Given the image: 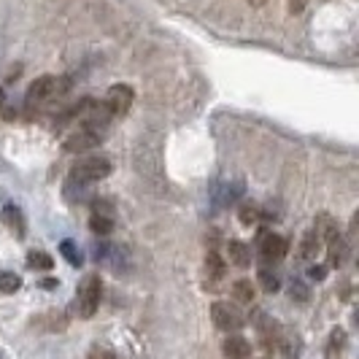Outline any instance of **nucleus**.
I'll return each mask as SVG.
<instances>
[{
	"label": "nucleus",
	"mask_w": 359,
	"mask_h": 359,
	"mask_svg": "<svg viewBox=\"0 0 359 359\" xmlns=\"http://www.w3.org/2000/svg\"><path fill=\"white\" fill-rule=\"evenodd\" d=\"M68 79H62V76H41L36 79L33 84H30V90H27V106L30 108H46L57 103L65 92H68Z\"/></svg>",
	"instance_id": "obj_1"
},
{
	"label": "nucleus",
	"mask_w": 359,
	"mask_h": 359,
	"mask_svg": "<svg viewBox=\"0 0 359 359\" xmlns=\"http://www.w3.org/2000/svg\"><path fill=\"white\" fill-rule=\"evenodd\" d=\"M100 278L97 276H87L84 281H81V287L76 292V311H79V316L81 319H90L95 316V311L100 306Z\"/></svg>",
	"instance_id": "obj_2"
},
{
	"label": "nucleus",
	"mask_w": 359,
	"mask_h": 359,
	"mask_svg": "<svg viewBox=\"0 0 359 359\" xmlns=\"http://www.w3.org/2000/svg\"><path fill=\"white\" fill-rule=\"evenodd\" d=\"M108 173H111V162L106 157H84L73 165L71 179L76 184H92V181L106 179Z\"/></svg>",
	"instance_id": "obj_3"
},
{
	"label": "nucleus",
	"mask_w": 359,
	"mask_h": 359,
	"mask_svg": "<svg viewBox=\"0 0 359 359\" xmlns=\"http://www.w3.org/2000/svg\"><path fill=\"white\" fill-rule=\"evenodd\" d=\"M211 319H214L216 330H222V332H235V330L243 327V313L230 303H214L211 306Z\"/></svg>",
	"instance_id": "obj_4"
},
{
	"label": "nucleus",
	"mask_w": 359,
	"mask_h": 359,
	"mask_svg": "<svg viewBox=\"0 0 359 359\" xmlns=\"http://www.w3.org/2000/svg\"><path fill=\"white\" fill-rule=\"evenodd\" d=\"M100 144V133L92 130V127H76L71 135L65 138V151H73V154H81V151H90L95 146Z\"/></svg>",
	"instance_id": "obj_5"
},
{
	"label": "nucleus",
	"mask_w": 359,
	"mask_h": 359,
	"mask_svg": "<svg viewBox=\"0 0 359 359\" xmlns=\"http://www.w3.org/2000/svg\"><path fill=\"white\" fill-rule=\"evenodd\" d=\"M133 100H135V92L127 84H114L106 95V108L116 116H125L127 111L133 108Z\"/></svg>",
	"instance_id": "obj_6"
},
{
	"label": "nucleus",
	"mask_w": 359,
	"mask_h": 359,
	"mask_svg": "<svg viewBox=\"0 0 359 359\" xmlns=\"http://www.w3.org/2000/svg\"><path fill=\"white\" fill-rule=\"evenodd\" d=\"M287 241L276 233H262L259 235V254L265 262H281L287 257Z\"/></svg>",
	"instance_id": "obj_7"
},
{
	"label": "nucleus",
	"mask_w": 359,
	"mask_h": 359,
	"mask_svg": "<svg viewBox=\"0 0 359 359\" xmlns=\"http://www.w3.org/2000/svg\"><path fill=\"white\" fill-rule=\"evenodd\" d=\"M348 254H351L348 241H346L341 233L335 235L332 241H327V257H330V265H332V268H343L346 259H348Z\"/></svg>",
	"instance_id": "obj_8"
},
{
	"label": "nucleus",
	"mask_w": 359,
	"mask_h": 359,
	"mask_svg": "<svg viewBox=\"0 0 359 359\" xmlns=\"http://www.w3.org/2000/svg\"><path fill=\"white\" fill-rule=\"evenodd\" d=\"M222 351L227 359H252V343L241 338V335H230L222 343Z\"/></svg>",
	"instance_id": "obj_9"
},
{
	"label": "nucleus",
	"mask_w": 359,
	"mask_h": 359,
	"mask_svg": "<svg viewBox=\"0 0 359 359\" xmlns=\"http://www.w3.org/2000/svg\"><path fill=\"white\" fill-rule=\"evenodd\" d=\"M227 257H230V262H233L235 268H249L252 265V252L241 241H230L227 243Z\"/></svg>",
	"instance_id": "obj_10"
},
{
	"label": "nucleus",
	"mask_w": 359,
	"mask_h": 359,
	"mask_svg": "<svg viewBox=\"0 0 359 359\" xmlns=\"http://www.w3.org/2000/svg\"><path fill=\"white\" fill-rule=\"evenodd\" d=\"M313 233L319 235V241H332L338 235V222L332 219L330 214H319L316 216V224H313Z\"/></svg>",
	"instance_id": "obj_11"
},
{
	"label": "nucleus",
	"mask_w": 359,
	"mask_h": 359,
	"mask_svg": "<svg viewBox=\"0 0 359 359\" xmlns=\"http://www.w3.org/2000/svg\"><path fill=\"white\" fill-rule=\"evenodd\" d=\"M3 222H6V227L17 238H25V219H22V211H19L17 205H6L3 208Z\"/></svg>",
	"instance_id": "obj_12"
},
{
	"label": "nucleus",
	"mask_w": 359,
	"mask_h": 359,
	"mask_svg": "<svg viewBox=\"0 0 359 359\" xmlns=\"http://www.w3.org/2000/svg\"><path fill=\"white\" fill-rule=\"evenodd\" d=\"M276 346L284 351V359H297L300 357V348H303V343H300V338H297L294 332H284V335H278Z\"/></svg>",
	"instance_id": "obj_13"
},
{
	"label": "nucleus",
	"mask_w": 359,
	"mask_h": 359,
	"mask_svg": "<svg viewBox=\"0 0 359 359\" xmlns=\"http://www.w3.org/2000/svg\"><path fill=\"white\" fill-rule=\"evenodd\" d=\"M224 270H227L224 259L216 252H208V257H205V273H208V278H214V281L224 278Z\"/></svg>",
	"instance_id": "obj_14"
},
{
	"label": "nucleus",
	"mask_w": 359,
	"mask_h": 359,
	"mask_svg": "<svg viewBox=\"0 0 359 359\" xmlns=\"http://www.w3.org/2000/svg\"><path fill=\"white\" fill-rule=\"evenodd\" d=\"M343 348H346V332H343L341 327H338V330H332V335H330V346H327V359H341Z\"/></svg>",
	"instance_id": "obj_15"
},
{
	"label": "nucleus",
	"mask_w": 359,
	"mask_h": 359,
	"mask_svg": "<svg viewBox=\"0 0 359 359\" xmlns=\"http://www.w3.org/2000/svg\"><path fill=\"white\" fill-rule=\"evenodd\" d=\"M233 297L241 303V306H249L254 300V287L252 281H246V278H241V281H235L233 284Z\"/></svg>",
	"instance_id": "obj_16"
},
{
	"label": "nucleus",
	"mask_w": 359,
	"mask_h": 359,
	"mask_svg": "<svg viewBox=\"0 0 359 359\" xmlns=\"http://www.w3.org/2000/svg\"><path fill=\"white\" fill-rule=\"evenodd\" d=\"M319 246H322V241H319V235L313 233H306L303 235V246H300V257L303 259H313L316 254H319Z\"/></svg>",
	"instance_id": "obj_17"
},
{
	"label": "nucleus",
	"mask_w": 359,
	"mask_h": 359,
	"mask_svg": "<svg viewBox=\"0 0 359 359\" xmlns=\"http://www.w3.org/2000/svg\"><path fill=\"white\" fill-rule=\"evenodd\" d=\"M22 287V278L11 270H0V292L3 294H14L17 289Z\"/></svg>",
	"instance_id": "obj_18"
},
{
	"label": "nucleus",
	"mask_w": 359,
	"mask_h": 359,
	"mask_svg": "<svg viewBox=\"0 0 359 359\" xmlns=\"http://www.w3.org/2000/svg\"><path fill=\"white\" fill-rule=\"evenodd\" d=\"M90 230L95 235H111L114 230V219H108V216H90Z\"/></svg>",
	"instance_id": "obj_19"
},
{
	"label": "nucleus",
	"mask_w": 359,
	"mask_h": 359,
	"mask_svg": "<svg viewBox=\"0 0 359 359\" xmlns=\"http://www.w3.org/2000/svg\"><path fill=\"white\" fill-rule=\"evenodd\" d=\"M27 265H30L33 270H52L54 259L46 252H30V259H27Z\"/></svg>",
	"instance_id": "obj_20"
},
{
	"label": "nucleus",
	"mask_w": 359,
	"mask_h": 359,
	"mask_svg": "<svg viewBox=\"0 0 359 359\" xmlns=\"http://www.w3.org/2000/svg\"><path fill=\"white\" fill-rule=\"evenodd\" d=\"M259 287L265 289V292H278L281 281H278V276H276L273 270L262 268V270H259Z\"/></svg>",
	"instance_id": "obj_21"
},
{
	"label": "nucleus",
	"mask_w": 359,
	"mask_h": 359,
	"mask_svg": "<svg viewBox=\"0 0 359 359\" xmlns=\"http://www.w3.org/2000/svg\"><path fill=\"white\" fill-rule=\"evenodd\" d=\"M60 252L65 254V259H68L71 265H81V252L73 246V241H62V243H60Z\"/></svg>",
	"instance_id": "obj_22"
},
{
	"label": "nucleus",
	"mask_w": 359,
	"mask_h": 359,
	"mask_svg": "<svg viewBox=\"0 0 359 359\" xmlns=\"http://www.w3.org/2000/svg\"><path fill=\"white\" fill-rule=\"evenodd\" d=\"M92 214L95 216H108V219H114V203L111 200H92Z\"/></svg>",
	"instance_id": "obj_23"
},
{
	"label": "nucleus",
	"mask_w": 359,
	"mask_h": 359,
	"mask_svg": "<svg viewBox=\"0 0 359 359\" xmlns=\"http://www.w3.org/2000/svg\"><path fill=\"white\" fill-rule=\"evenodd\" d=\"M241 222H243L246 227L254 224V222H257V208H254V205H243V208H241Z\"/></svg>",
	"instance_id": "obj_24"
},
{
	"label": "nucleus",
	"mask_w": 359,
	"mask_h": 359,
	"mask_svg": "<svg viewBox=\"0 0 359 359\" xmlns=\"http://www.w3.org/2000/svg\"><path fill=\"white\" fill-rule=\"evenodd\" d=\"M90 359H119V357L114 351H108V348H92Z\"/></svg>",
	"instance_id": "obj_25"
},
{
	"label": "nucleus",
	"mask_w": 359,
	"mask_h": 359,
	"mask_svg": "<svg viewBox=\"0 0 359 359\" xmlns=\"http://www.w3.org/2000/svg\"><path fill=\"white\" fill-rule=\"evenodd\" d=\"M294 294H297L300 300H308V289L303 287L300 281H292V297H294Z\"/></svg>",
	"instance_id": "obj_26"
},
{
	"label": "nucleus",
	"mask_w": 359,
	"mask_h": 359,
	"mask_svg": "<svg viewBox=\"0 0 359 359\" xmlns=\"http://www.w3.org/2000/svg\"><path fill=\"white\" fill-rule=\"evenodd\" d=\"M311 278L322 281V278H324V268H322V265H319V268H311Z\"/></svg>",
	"instance_id": "obj_27"
},
{
	"label": "nucleus",
	"mask_w": 359,
	"mask_h": 359,
	"mask_svg": "<svg viewBox=\"0 0 359 359\" xmlns=\"http://www.w3.org/2000/svg\"><path fill=\"white\" fill-rule=\"evenodd\" d=\"M249 3H254V6H262V3H265V0H249Z\"/></svg>",
	"instance_id": "obj_28"
},
{
	"label": "nucleus",
	"mask_w": 359,
	"mask_h": 359,
	"mask_svg": "<svg viewBox=\"0 0 359 359\" xmlns=\"http://www.w3.org/2000/svg\"><path fill=\"white\" fill-rule=\"evenodd\" d=\"M0 106H3V95H0Z\"/></svg>",
	"instance_id": "obj_29"
}]
</instances>
